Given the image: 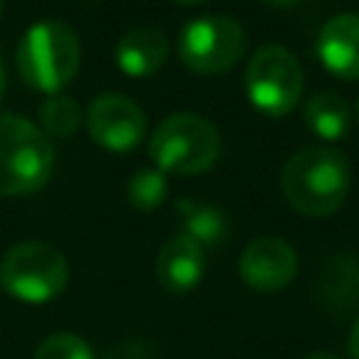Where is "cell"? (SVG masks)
Instances as JSON below:
<instances>
[{
    "label": "cell",
    "mask_w": 359,
    "mask_h": 359,
    "mask_svg": "<svg viewBox=\"0 0 359 359\" xmlns=\"http://www.w3.org/2000/svg\"><path fill=\"white\" fill-rule=\"evenodd\" d=\"M280 191L297 213L328 216L351 191V165L337 149H300L280 171Z\"/></svg>",
    "instance_id": "6da1fadb"
},
{
    "label": "cell",
    "mask_w": 359,
    "mask_h": 359,
    "mask_svg": "<svg viewBox=\"0 0 359 359\" xmlns=\"http://www.w3.org/2000/svg\"><path fill=\"white\" fill-rule=\"evenodd\" d=\"M81 65V42L62 20L34 22L17 48V70L22 81L48 95L59 93Z\"/></svg>",
    "instance_id": "7a4b0ae2"
},
{
    "label": "cell",
    "mask_w": 359,
    "mask_h": 359,
    "mask_svg": "<svg viewBox=\"0 0 359 359\" xmlns=\"http://www.w3.org/2000/svg\"><path fill=\"white\" fill-rule=\"evenodd\" d=\"M53 171L50 137L20 115H0V196L39 191Z\"/></svg>",
    "instance_id": "3957f363"
},
{
    "label": "cell",
    "mask_w": 359,
    "mask_h": 359,
    "mask_svg": "<svg viewBox=\"0 0 359 359\" xmlns=\"http://www.w3.org/2000/svg\"><path fill=\"white\" fill-rule=\"evenodd\" d=\"M222 154L219 129L194 112H177L157 123L149 140V157L168 174H202Z\"/></svg>",
    "instance_id": "277c9868"
},
{
    "label": "cell",
    "mask_w": 359,
    "mask_h": 359,
    "mask_svg": "<svg viewBox=\"0 0 359 359\" xmlns=\"http://www.w3.org/2000/svg\"><path fill=\"white\" fill-rule=\"evenodd\" d=\"M70 280L67 258L45 241H20L0 258V286L22 303H48Z\"/></svg>",
    "instance_id": "5b68a950"
},
{
    "label": "cell",
    "mask_w": 359,
    "mask_h": 359,
    "mask_svg": "<svg viewBox=\"0 0 359 359\" xmlns=\"http://www.w3.org/2000/svg\"><path fill=\"white\" fill-rule=\"evenodd\" d=\"M244 87L255 109L280 118L292 112L303 95V67L292 50L280 45H264L247 62Z\"/></svg>",
    "instance_id": "8992f818"
},
{
    "label": "cell",
    "mask_w": 359,
    "mask_h": 359,
    "mask_svg": "<svg viewBox=\"0 0 359 359\" xmlns=\"http://www.w3.org/2000/svg\"><path fill=\"white\" fill-rule=\"evenodd\" d=\"M247 50V31L238 20L224 14H208L191 20L180 31V59L194 73H224Z\"/></svg>",
    "instance_id": "52a82bcc"
},
{
    "label": "cell",
    "mask_w": 359,
    "mask_h": 359,
    "mask_svg": "<svg viewBox=\"0 0 359 359\" xmlns=\"http://www.w3.org/2000/svg\"><path fill=\"white\" fill-rule=\"evenodd\" d=\"M87 129L98 146L109 151H129L146 135V115L132 98L104 93L93 98L87 109Z\"/></svg>",
    "instance_id": "ba28073f"
},
{
    "label": "cell",
    "mask_w": 359,
    "mask_h": 359,
    "mask_svg": "<svg viewBox=\"0 0 359 359\" xmlns=\"http://www.w3.org/2000/svg\"><path fill=\"white\" fill-rule=\"evenodd\" d=\"M238 275L255 292H280L297 275V252L278 236H258L244 247Z\"/></svg>",
    "instance_id": "9c48e42d"
},
{
    "label": "cell",
    "mask_w": 359,
    "mask_h": 359,
    "mask_svg": "<svg viewBox=\"0 0 359 359\" xmlns=\"http://www.w3.org/2000/svg\"><path fill=\"white\" fill-rule=\"evenodd\" d=\"M317 56L328 73L359 81V14H337L331 17L317 36Z\"/></svg>",
    "instance_id": "30bf717a"
},
{
    "label": "cell",
    "mask_w": 359,
    "mask_h": 359,
    "mask_svg": "<svg viewBox=\"0 0 359 359\" xmlns=\"http://www.w3.org/2000/svg\"><path fill=\"white\" fill-rule=\"evenodd\" d=\"M154 275L157 283L171 294L191 292L205 275V250L185 233L171 236L157 252Z\"/></svg>",
    "instance_id": "8fae6325"
},
{
    "label": "cell",
    "mask_w": 359,
    "mask_h": 359,
    "mask_svg": "<svg viewBox=\"0 0 359 359\" xmlns=\"http://www.w3.org/2000/svg\"><path fill=\"white\" fill-rule=\"evenodd\" d=\"M168 39L160 28L135 25L115 45V65L132 79H146L165 65Z\"/></svg>",
    "instance_id": "7c38bea8"
},
{
    "label": "cell",
    "mask_w": 359,
    "mask_h": 359,
    "mask_svg": "<svg viewBox=\"0 0 359 359\" xmlns=\"http://www.w3.org/2000/svg\"><path fill=\"white\" fill-rule=\"evenodd\" d=\"M303 121L311 135L323 140H342L351 132V109L348 101L331 90H320L306 98Z\"/></svg>",
    "instance_id": "4fadbf2b"
},
{
    "label": "cell",
    "mask_w": 359,
    "mask_h": 359,
    "mask_svg": "<svg viewBox=\"0 0 359 359\" xmlns=\"http://www.w3.org/2000/svg\"><path fill=\"white\" fill-rule=\"evenodd\" d=\"M177 213L185 222V236H191L202 250L205 247H216L224 241L227 236V219L222 216V210L210 208V205H199L191 199H182L177 205Z\"/></svg>",
    "instance_id": "5bb4252c"
},
{
    "label": "cell",
    "mask_w": 359,
    "mask_h": 359,
    "mask_svg": "<svg viewBox=\"0 0 359 359\" xmlns=\"http://www.w3.org/2000/svg\"><path fill=\"white\" fill-rule=\"evenodd\" d=\"M79 121H81V109L73 98L67 95H48L39 107V123H42V132L50 135V137H70L76 129H79Z\"/></svg>",
    "instance_id": "9a60e30c"
},
{
    "label": "cell",
    "mask_w": 359,
    "mask_h": 359,
    "mask_svg": "<svg viewBox=\"0 0 359 359\" xmlns=\"http://www.w3.org/2000/svg\"><path fill=\"white\" fill-rule=\"evenodd\" d=\"M165 194H168V182L160 168H140L126 182V199L137 210H154L157 205H163Z\"/></svg>",
    "instance_id": "2e32d148"
},
{
    "label": "cell",
    "mask_w": 359,
    "mask_h": 359,
    "mask_svg": "<svg viewBox=\"0 0 359 359\" xmlns=\"http://www.w3.org/2000/svg\"><path fill=\"white\" fill-rule=\"evenodd\" d=\"M34 359H95V353L76 334H53L39 342Z\"/></svg>",
    "instance_id": "e0dca14e"
},
{
    "label": "cell",
    "mask_w": 359,
    "mask_h": 359,
    "mask_svg": "<svg viewBox=\"0 0 359 359\" xmlns=\"http://www.w3.org/2000/svg\"><path fill=\"white\" fill-rule=\"evenodd\" d=\"M104 359H154V351H151V345H146L140 339H129V342H121L112 351H107Z\"/></svg>",
    "instance_id": "ac0fdd59"
},
{
    "label": "cell",
    "mask_w": 359,
    "mask_h": 359,
    "mask_svg": "<svg viewBox=\"0 0 359 359\" xmlns=\"http://www.w3.org/2000/svg\"><path fill=\"white\" fill-rule=\"evenodd\" d=\"M348 353H351V359H359V320L353 323V328L348 334Z\"/></svg>",
    "instance_id": "d6986e66"
},
{
    "label": "cell",
    "mask_w": 359,
    "mask_h": 359,
    "mask_svg": "<svg viewBox=\"0 0 359 359\" xmlns=\"http://www.w3.org/2000/svg\"><path fill=\"white\" fill-rule=\"evenodd\" d=\"M303 359H342V356L334 353V351H314V353H309V356H303Z\"/></svg>",
    "instance_id": "ffe728a7"
},
{
    "label": "cell",
    "mask_w": 359,
    "mask_h": 359,
    "mask_svg": "<svg viewBox=\"0 0 359 359\" xmlns=\"http://www.w3.org/2000/svg\"><path fill=\"white\" fill-rule=\"evenodd\" d=\"M264 3H269V6H294L297 0H264Z\"/></svg>",
    "instance_id": "44dd1931"
},
{
    "label": "cell",
    "mask_w": 359,
    "mask_h": 359,
    "mask_svg": "<svg viewBox=\"0 0 359 359\" xmlns=\"http://www.w3.org/2000/svg\"><path fill=\"white\" fill-rule=\"evenodd\" d=\"M0 98H3V67H0Z\"/></svg>",
    "instance_id": "7402d4cb"
},
{
    "label": "cell",
    "mask_w": 359,
    "mask_h": 359,
    "mask_svg": "<svg viewBox=\"0 0 359 359\" xmlns=\"http://www.w3.org/2000/svg\"><path fill=\"white\" fill-rule=\"evenodd\" d=\"M177 3H202V0H177Z\"/></svg>",
    "instance_id": "603a6c76"
},
{
    "label": "cell",
    "mask_w": 359,
    "mask_h": 359,
    "mask_svg": "<svg viewBox=\"0 0 359 359\" xmlns=\"http://www.w3.org/2000/svg\"><path fill=\"white\" fill-rule=\"evenodd\" d=\"M0 14H3V0H0Z\"/></svg>",
    "instance_id": "cb8c5ba5"
}]
</instances>
